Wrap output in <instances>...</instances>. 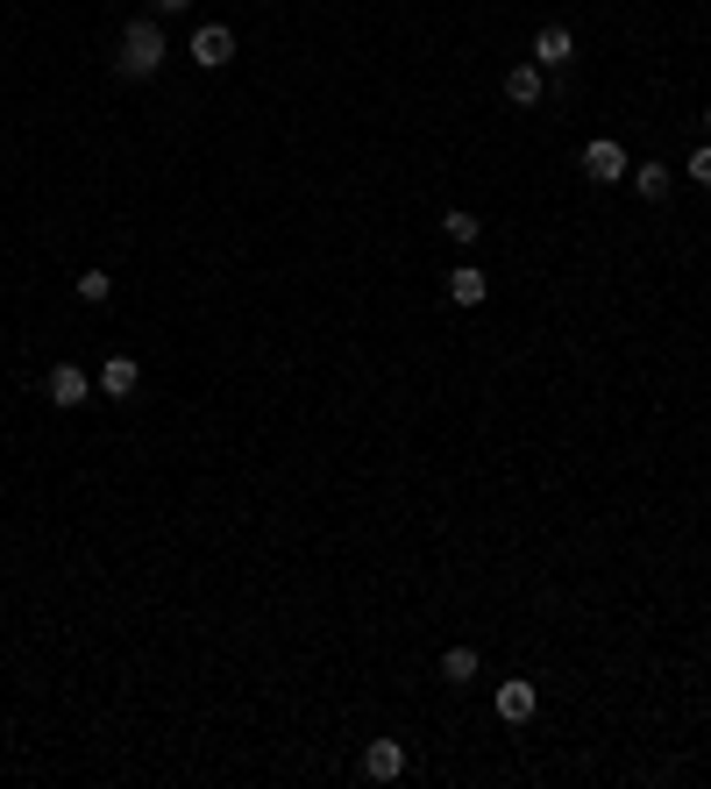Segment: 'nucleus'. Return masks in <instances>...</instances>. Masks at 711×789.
I'll use <instances>...</instances> for the list:
<instances>
[{
    "instance_id": "5",
    "label": "nucleus",
    "mask_w": 711,
    "mask_h": 789,
    "mask_svg": "<svg viewBox=\"0 0 711 789\" xmlns=\"http://www.w3.org/2000/svg\"><path fill=\"white\" fill-rule=\"evenodd\" d=\"M506 100H512V108H541V100H548V71H541L534 57H526V65H512V71H506Z\"/></svg>"
},
{
    "instance_id": "3",
    "label": "nucleus",
    "mask_w": 711,
    "mask_h": 789,
    "mask_svg": "<svg viewBox=\"0 0 711 789\" xmlns=\"http://www.w3.org/2000/svg\"><path fill=\"white\" fill-rule=\"evenodd\" d=\"M626 171H633V157H626V149L612 143V135H598V143H584V178H591V186H619Z\"/></svg>"
},
{
    "instance_id": "14",
    "label": "nucleus",
    "mask_w": 711,
    "mask_h": 789,
    "mask_svg": "<svg viewBox=\"0 0 711 789\" xmlns=\"http://www.w3.org/2000/svg\"><path fill=\"white\" fill-rule=\"evenodd\" d=\"M442 676H448V682H477V647H448V655H442Z\"/></svg>"
},
{
    "instance_id": "1",
    "label": "nucleus",
    "mask_w": 711,
    "mask_h": 789,
    "mask_svg": "<svg viewBox=\"0 0 711 789\" xmlns=\"http://www.w3.org/2000/svg\"><path fill=\"white\" fill-rule=\"evenodd\" d=\"M164 57H171V51H164V22H157V14H135V22L121 29L114 71H121V79H157Z\"/></svg>"
},
{
    "instance_id": "4",
    "label": "nucleus",
    "mask_w": 711,
    "mask_h": 789,
    "mask_svg": "<svg viewBox=\"0 0 711 789\" xmlns=\"http://www.w3.org/2000/svg\"><path fill=\"white\" fill-rule=\"evenodd\" d=\"M43 399L71 413V405H86V399H93V377H86L79 363H51V377H43Z\"/></svg>"
},
{
    "instance_id": "2",
    "label": "nucleus",
    "mask_w": 711,
    "mask_h": 789,
    "mask_svg": "<svg viewBox=\"0 0 711 789\" xmlns=\"http://www.w3.org/2000/svg\"><path fill=\"white\" fill-rule=\"evenodd\" d=\"M192 65H200V71H229L235 65V29L229 22H200V29H192Z\"/></svg>"
},
{
    "instance_id": "7",
    "label": "nucleus",
    "mask_w": 711,
    "mask_h": 789,
    "mask_svg": "<svg viewBox=\"0 0 711 789\" xmlns=\"http://www.w3.org/2000/svg\"><path fill=\"white\" fill-rule=\"evenodd\" d=\"M534 711H541V690L526 676L520 682H498V719H506V725H526Z\"/></svg>"
},
{
    "instance_id": "8",
    "label": "nucleus",
    "mask_w": 711,
    "mask_h": 789,
    "mask_svg": "<svg viewBox=\"0 0 711 789\" xmlns=\"http://www.w3.org/2000/svg\"><path fill=\"white\" fill-rule=\"evenodd\" d=\"M569 57H577V36H569L563 22H548V29L534 36V65H541V71H563Z\"/></svg>"
},
{
    "instance_id": "6",
    "label": "nucleus",
    "mask_w": 711,
    "mask_h": 789,
    "mask_svg": "<svg viewBox=\"0 0 711 789\" xmlns=\"http://www.w3.org/2000/svg\"><path fill=\"white\" fill-rule=\"evenodd\" d=\"M363 776L370 782H399L406 776V740H370V747H363Z\"/></svg>"
},
{
    "instance_id": "17",
    "label": "nucleus",
    "mask_w": 711,
    "mask_h": 789,
    "mask_svg": "<svg viewBox=\"0 0 711 789\" xmlns=\"http://www.w3.org/2000/svg\"><path fill=\"white\" fill-rule=\"evenodd\" d=\"M704 135H711V108H704Z\"/></svg>"
},
{
    "instance_id": "12",
    "label": "nucleus",
    "mask_w": 711,
    "mask_h": 789,
    "mask_svg": "<svg viewBox=\"0 0 711 789\" xmlns=\"http://www.w3.org/2000/svg\"><path fill=\"white\" fill-rule=\"evenodd\" d=\"M442 235H448V242H456V249H477V235H484V221L470 214V207H448V214H442Z\"/></svg>"
},
{
    "instance_id": "11",
    "label": "nucleus",
    "mask_w": 711,
    "mask_h": 789,
    "mask_svg": "<svg viewBox=\"0 0 711 789\" xmlns=\"http://www.w3.org/2000/svg\"><path fill=\"white\" fill-rule=\"evenodd\" d=\"M633 192H641V200L647 207H655V200H669V186H676V171H669V164H633Z\"/></svg>"
},
{
    "instance_id": "9",
    "label": "nucleus",
    "mask_w": 711,
    "mask_h": 789,
    "mask_svg": "<svg viewBox=\"0 0 711 789\" xmlns=\"http://www.w3.org/2000/svg\"><path fill=\"white\" fill-rule=\"evenodd\" d=\"M93 385L108 391V399H135V385H143V363H135V356H108Z\"/></svg>"
},
{
    "instance_id": "10",
    "label": "nucleus",
    "mask_w": 711,
    "mask_h": 789,
    "mask_svg": "<svg viewBox=\"0 0 711 789\" xmlns=\"http://www.w3.org/2000/svg\"><path fill=\"white\" fill-rule=\"evenodd\" d=\"M448 299H456V307H484V292H491V285H484V270L477 264H456V270H448Z\"/></svg>"
},
{
    "instance_id": "13",
    "label": "nucleus",
    "mask_w": 711,
    "mask_h": 789,
    "mask_svg": "<svg viewBox=\"0 0 711 789\" xmlns=\"http://www.w3.org/2000/svg\"><path fill=\"white\" fill-rule=\"evenodd\" d=\"M71 292H79L86 307H108V299H114V278H108V270H79V285H71Z\"/></svg>"
},
{
    "instance_id": "15",
    "label": "nucleus",
    "mask_w": 711,
    "mask_h": 789,
    "mask_svg": "<svg viewBox=\"0 0 711 789\" xmlns=\"http://www.w3.org/2000/svg\"><path fill=\"white\" fill-rule=\"evenodd\" d=\"M684 171L698 178V186H711V143H698V149H690V164H684Z\"/></svg>"
},
{
    "instance_id": "16",
    "label": "nucleus",
    "mask_w": 711,
    "mask_h": 789,
    "mask_svg": "<svg viewBox=\"0 0 711 789\" xmlns=\"http://www.w3.org/2000/svg\"><path fill=\"white\" fill-rule=\"evenodd\" d=\"M192 0H149V14H186Z\"/></svg>"
}]
</instances>
